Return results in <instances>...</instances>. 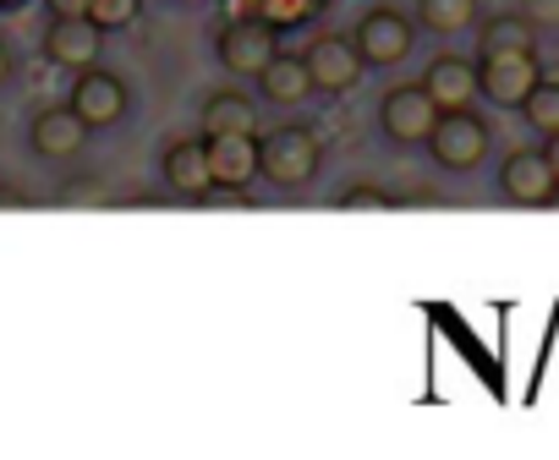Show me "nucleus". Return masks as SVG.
<instances>
[{"instance_id": "obj_24", "label": "nucleus", "mask_w": 559, "mask_h": 460, "mask_svg": "<svg viewBox=\"0 0 559 460\" xmlns=\"http://www.w3.org/2000/svg\"><path fill=\"white\" fill-rule=\"evenodd\" d=\"M521 17L532 28H559V0H521Z\"/></svg>"}, {"instance_id": "obj_26", "label": "nucleus", "mask_w": 559, "mask_h": 460, "mask_svg": "<svg viewBox=\"0 0 559 460\" xmlns=\"http://www.w3.org/2000/svg\"><path fill=\"white\" fill-rule=\"evenodd\" d=\"M543 159H548V170H554V181H559V132L548 137V148H543Z\"/></svg>"}, {"instance_id": "obj_25", "label": "nucleus", "mask_w": 559, "mask_h": 460, "mask_svg": "<svg viewBox=\"0 0 559 460\" xmlns=\"http://www.w3.org/2000/svg\"><path fill=\"white\" fill-rule=\"evenodd\" d=\"M50 17H88V0H45Z\"/></svg>"}, {"instance_id": "obj_15", "label": "nucleus", "mask_w": 559, "mask_h": 460, "mask_svg": "<svg viewBox=\"0 0 559 460\" xmlns=\"http://www.w3.org/2000/svg\"><path fill=\"white\" fill-rule=\"evenodd\" d=\"M159 165H165L170 192H187L192 203H198V197L214 186V181H209V154H203V143H192V137H187V143H170Z\"/></svg>"}, {"instance_id": "obj_13", "label": "nucleus", "mask_w": 559, "mask_h": 460, "mask_svg": "<svg viewBox=\"0 0 559 460\" xmlns=\"http://www.w3.org/2000/svg\"><path fill=\"white\" fill-rule=\"evenodd\" d=\"M423 88H428V99H433L439 110H466V105L477 99V66L461 61V56H439V61L428 66Z\"/></svg>"}, {"instance_id": "obj_9", "label": "nucleus", "mask_w": 559, "mask_h": 460, "mask_svg": "<svg viewBox=\"0 0 559 460\" xmlns=\"http://www.w3.org/2000/svg\"><path fill=\"white\" fill-rule=\"evenodd\" d=\"M274 50H280V34H274L269 23H258V17L219 28V66L236 72V77H258V66H263Z\"/></svg>"}, {"instance_id": "obj_21", "label": "nucleus", "mask_w": 559, "mask_h": 460, "mask_svg": "<svg viewBox=\"0 0 559 460\" xmlns=\"http://www.w3.org/2000/svg\"><path fill=\"white\" fill-rule=\"evenodd\" d=\"M88 23H99L105 34L110 28H132L138 23V0H88Z\"/></svg>"}, {"instance_id": "obj_12", "label": "nucleus", "mask_w": 559, "mask_h": 460, "mask_svg": "<svg viewBox=\"0 0 559 460\" xmlns=\"http://www.w3.org/2000/svg\"><path fill=\"white\" fill-rule=\"evenodd\" d=\"M258 94L269 105H302L313 94V77H308V61L302 56H286V50H274L263 66H258Z\"/></svg>"}, {"instance_id": "obj_18", "label": "nucleus", "mask_w": 559, "mask_h": 460, "mask_svg": "<svg viewBox=\"0 0 559 460\" xmlns=\"http://www.w3.org/2000/svg\"><path fill=\"white\" fill-rule=\"evenodd\" d=\"M417 23L428 34H461L477 23V0H417Z\"/></svg>"}, {"instance_id": "obj_28", "label": "nucleus", "mask_w": 559, "mask_h": 460, "mask_svg": "<svg viewBox=\"0 0 559 460\" xmlns=\"http://www.w3.org/2000/svg\"><path fill=\"white\" fill-rule=\"evenodd\" d=\"M12 7H23V0H0V12H12Z\"/></svg>"}, {"instance_id": "obj_23", "label": "nucleus", "mask_w": 559, "mask_h": 460, "mask_svg": "<svg viewBox=\"0 0 559 460\" xmlns=\"http://www.w3.org/2000/svg\"><path fill=\"white\" fill-rule=\"evenodd\" d=\"M99 203H105L99 181H67L61 186V208H99Z\"/></svg>"}, {"instance_id": "obj_14", "label": "nucleus", "mask_w": 559, "mask_h": 460, "mask_svg": "<svg viewBox=\"0 0 559 460\" xmlns=\"http://www.w3.org/2000/svg\"><path fill=\"white\" fill-rule=\"evenodd\" d=\"M83 137H88V126L72 105L39 110V121H34V154H45V159H72L83 148Z\"/></svg>"}, {"instance_id": "obj_2", "label": "nucleus", "mask_w": 559, "mask_h": 460, "mask_svg": "<svg viewBox=\"0 0 559 460\" xmlns=\"http://www.w3.org/2000/svg\"><path fill=\"white\" fill-rule=\"evenodd\" d=\"M423 148H428L444 170H477V165L488 159L493 137H488V121L472 116V105H466V110H439V121H433V132H428Z\"/></svg>"}, {"instance_id": "obj_11", "label": "nucleus", "mask_w": 559, "mask_h": 460, "mask_svg": "<svg viewBox=\"0 0 559 460\" xmlns=\"http://www.w3.org/2000/svg\"><path fill=\"white\" fill-rule=\"evenodd\" d=\"M203 154H209V181L214 186H247L258 175V132L203 137Z\"/></svg>"}, {"instance_id": "obj_3", "label": "nucleus", "mask_w": 559, "mask_h": 460, "mask_svg": "<svg viewBox=\"0 0 559 460\" xmlns=\"http://www.w3.org/2000/svg\"><path fill=\"white\" fill-rule=\"evenodd\" d=\"M543 83V66H537V50H499V56H483L477 61V94L499 110H521V99Z\"/></svg>"}, {"instance_id": "obj_6", "label": "nucleus", "mask_w": 559, "mask_h": 460, "mask_svg": "<svg viewBox=\"0 0 559 460\" xmlns=\"http://www.w3.org/2000/svg\"><path fill=\"white\" fill-rule=\"evenodd\" d=\"M67 105L83 116V126H88V132H94V126H116V121L127 116V83L94 61V66H83V72H78V83H72V99H67Z\"/></svg>"}, {"instance_id": "obj_20", "label": "nucleus", "mask_w": 559, "mask_h": 460, "mask_svg": "<svg viewBox=\"0 0 559 460\" xmlns=\"http://www.w3.org/2000/svg\"><path fill=\"white\" fill-rule=\"evenodd\" d=\"M521 116H526L543 137H554V132H559V83H537V88L521 99Z\"/></svg>"}, {"instance_id": "obj_10", "label": "nucleus", "mask_w": 559, "mask_h": 460, "mask_svg": "<svg viewBox=\"0 0 559 460\" xmlns=\"http://www.w3.org/2000/svg\"><path fill=\"white\" fill-rule=\"evenodd\" d=\"M99 50H105V28H99V23H88V17H50V28H45V56H50L56 66L83 72V66L99 61Z\"/></svg>"}, {"instance_id": "obj_22", "label": "nucleus", "mask_w": 559, "mask_h": 460, "mask_svg": "<svg viewBox=\"0 0 559 460\" xmlns=\"http://www.w3.org/2000/svg\"><path fill=\"white\" fill-rule=\"evenodd\" d=\"M335 208H341V214H390L395 203H390V192H379V186H357V192H346Z\"/></svg>"}, {"instance_id": "obj_16", "label": "nucleus", "mask_w": 559, "mask_h": 460, "mask_svg": "<svg viewBox=\"0 0 559 460\" xmlns=\"http://www.w3.org/2000/svg\"><path fill=\"white\" fill-rule=\"evenodd\" d=\"M219 132H258V105L241 88H219L203 99V137H219Z\"/></svg>"}, {"instance_id": "obj_5", "label": "nucleus", "mask_w": 559, "mask_h": 460, "mask_svg": "<svg viewBox=\"0 0 559 460\" xmlns=\"http://www.w3.org/2000/svg\"><path fill=\"white\" fill-rule=\"evenodd\" d=\"M412 39H417V28H412V17L395 12V7H373V12L357 23V34H352V45H357V56H362L368 66H395V61H406V56H412Z\"/></svg>"}, {"instance_id": "obj_19", "label": "nucleus", "mask_w": 559, "mask_h": 460, "mask_svg": "<svg viewBox=\"0 0 559 460\" xmlns=\"http://www.w3.org/2000/svg\"><path fill=\"white\" fill-rule=\"evenodd\" d=\"M324 17V0H258V23L280 28H297V23H319Z\"/></svg>"}, {"instance_id": "obj_4", "label": "nucleus", "mask_w": 559, "mask_h": 460, "mask_svg": "<svg viewBox=\"0 0 559 460\" xmlns=\"http://www.w3.org/2000/svg\"><path fill=\"white\" fill-rule=\"evenodd\" d=\"M433 121H439V105L428 99L423 83L390 88V94L379 99V126H384V137L401 143V148H423L428 132H433Z\"/></svg>"}, {"instance_id": "obj_17", "label": "nucleus", "mask_w": 559, "mask_h": 460, "mask_svg": "<svg viewBox=\"0 0 559 460\" xmlns=\"http://www.w3.org/2000/svg\"><path fill=\"white\" fill-rule=\"evenodd\" d=\"M477 50L483 56H499V50H537V28L515 12V17H488L483 34H477Z\"/></svg>"}, {"instance_id": "obj_1", "label": "nucleus", "mask_w": 559, "mask_h": 460, "mask_svg": "<svg viewBox=\"0 0 559 460\" xmlns=\"http://www.w3.org/2000/svg\"><path fill=\"white\" fill-rule=\"evenodd\" d=\"M324 143L313 126H274L258 137V175H269L274 186H308L319 175Z\"/></svg>"}, {"instance_id": "obj_7", "label": "nucleus", "mask_w": 559, "mask_h": 460, "mask_svg": "<svg viewBox=\"0 0 559 460\" xmlns=\"http://www.w3.org/2000/svg\"><path fill=\"white\" fill-rule=\"evenodd\" d=\"M308 77H313V94H352L357 83H362V72H368V61L357 56V45L352 39H313L308 45Z\"/></svg>"}, {"instance_id": "obj_27", "label": "nucleus", "mask_w": 559, "mask_h": 460, "mask_svg": "<svg viewBox=\"0 0 559 460\" xmlns=\"http://www.w3.org/2000/svg\"><path fill=\"white\" fill-rule=\"evenodd\" d=\"M7 77H12V50L0 45V83H7Z\"/></svg>"}, {"instance_id": "obj_8", "label": "nucleus", "mask_w": 559, "mask_h": 460, "mask_svg": "<svg viewBox=\"0 0 559 460\" xmlns=\"http://www.w3.org/2000/svg\"><path fill=\"white\" fill-rule=\"evenodd\" d=\"M499 192H504L510 203H521V208L554 203V197H559V181H554L543 148H515V154L499 165Z\"/></svg>"}]
</instances>
